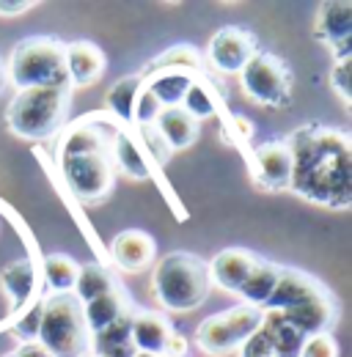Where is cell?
Here are the masks:
<instances>
[{
  "label": "cell",
  "instance_id": "obj_25",
  "mask_svg": "<svg viewBox=\"0 0 352 357\" xmlns=\"http://www.w3.org/2000/svg\"><path fill=\"white\" fill-rule=\"evenodd\" d=\"M116 286H119V280H116V275H113L110 269L91 261V264H80L72 294H75V300L83 305V303L94 300V297H99V294L113 291Z\"/></svg>",
  "mask_w": 352,
  "mask_h": 357
},
{
  "label": "cell",
  "instance_id": "obj_39",
  "mask_svg": "<svg viewBox=\"0 0 352 357\" xmlns=\"http://www.w3.org/2000/svg\"><path fill=\"white\" fill-rule=\"evenodd\" d=\"M86 357H99V355H86Z\"/></svg>",
  "mask_w": 352,
  "mask_h": 357
},
{
  "label": "cell",
  "instance_id": "obj_10",
  "mask_svg": "<svg viewBox=\"0 0 352 357\" xmlns=\"http://www.w3.org/2000/svg\"><path fill=\"white\" fill-rule=\"evenodd\" d=\"M251 168H254V181L262 190H270V192L289 190L292 151H289L286 140H267L262 146H256L254 157H251Z\"/></svg>",
  "mask_w": 352,
  "mask_h": 357
},
{
  "label": "cell",
  "instance_id": "obj_7",
  "mask_svg": "<svg viewBox=\"0 0 352 357\" xmlns=\"http://www.w3.org/2000/svg\"><path fill=\"white\" fill-rule=\"evenodd\" d=\"M262 324V311L251 305H234L228 311H220L204 319L196 330V344L210 357H226L237 352L248 335L256 333Z\"/></svg>",
  "mask_w": 352,
  "mask_h": 357
},
{
  "label": "cell",
  "instance_id": "obj_28",
  "mask_svg": "<svg viewBox=\"0 0 352 357\" xmlns=\"http://www.w3.org/2000/svg\"><path fill=\"white\" fill-rule=\"evenodd\" d=\"M44 283L50 286L52 294H72L75 289V280H78V269L80 264L66 256V253H52L44 259Z\"/></svg>",
  "mask_w": 352,
  "mask_h": 357
},
{
  "label": "cell",
  "instance_id": "obj_11",
  "mask_svg": "<svg viewBox=\"0 0 352 357\" xmlns=\"http://www.w3.org/2000/svg\"><path fill=\"white\" fill-rule=\"evenodd\" d=\"M322 294H330V289L322 280H316L314 275H308L303 269L281 267L278 286H275L264 311H286V308H295V305L308 303L314 297H322Z\"/></svg>",
  "mask_w": 352,
  "mask_h": 357
},
{
  "label": "cell",
  "instance_id": "obj_19",
  "mask_svg": "<svg viewBox=\"0 0 352 357\" xmlns=\"http://www.w3.org/2000/svg\"><path fill=\"white\" fill-rule=\"evenodd\" d=\"M113 165L116 171H124L130 178H149L152 176V160L149 154L143 151L138 135L132 132V127H119L113 135Z\"/></svg>",
  "mask_w": 352,
  "mask_h": 357
},
{
  "label": "cell",
  "instance_id": "obj_1",
  "mask_svg": "<svg viewBox=\"0 0 352 357\" xmlns=\"http://www.w3.org/2000/svg\"><path fill=\"white\" fill-rule=\"evenodd\" d=\"M292 151V184L311 204L347 212L352 204V165H350V135L325 127L306 124L286 140Z\"/></svg>",
  "mask_w": 352,
  "mask_h": 357
},
{
  "label": "cell",
  "instance_id": "obj_22",
  "mask_svg": "<svg viewBox=\"0 0 352 357\" xmlns=\"http://www.w3.org/2000/svg\"><path fill=\"white\" fill-rule=\"evenodd\" d=\"M278 275H281L278 264H270L267 259H259L254 264V269L248 272L245 283L240 286V291H237V297L242 300V305H251V308L264 311L267 303H270V297H272V291H275V286H278Z\"/></svg>",
  "mask_w": 352,
  "mask_h": 357
},
{
  "label": "cell",
  "instance_id": "obj_17",
  "mask_svg": "<svg viewBox=\"0 0 352 357\" xmlns=\"http://www.w3.org/2000/svg\"><path fill=\"white\" fill-rule=\"evenodd\" d=\"M110 253H113V264L122 272H143L154 261L157 245H154V239L146 231L130 228V231H122L113 239Z\"/></svg>",
  "mask_w": 352,
  "mask_h": 357
},
{
  "label": "cell",
  "instance_id": "obj_21",
  "mask_svg": "<svg viewBox=\"0 0 352 357\" xmlns=\"http://www.w3.org/2000/svg\"><path fill=\"white\" fill-rule=\"evenodd\" d=\"M130 311V297H127V291L122 286H116L113 291L99 294V297L83 303V319H86V327L91 335L102 333L105 327H110L113 321H119L124 313Z\"/></svg>",
  "mask_w": 352,
  "mask_h": 357
},
{
  "label": "cell",
  "instance_id": "obj_30",
  "mask_svg": "<svg viewBox=\"0 0 352 357\" xmlns=\"http://www.w3.org/2000/svg\"><path fill=\"white\" fill-rule=\"evenodd\" d=\"M160 113H163V105L154 99L152 91H146V86H140L135 107H132V127H152Z\"/></svg>",
  "mask_w": 352,
  "mask_h": 357
},
{
  "label": "cell",
  "instance_id": "obj_12",
  "mask_svg": "<svg viewBox=\"0 0 352 357\" xmlns=\"http://www.w3.org/2000/svg\"><path fill=\"white\" fill-rule=\"evenodd\" d=\"M281 313H284L286 324H292L306 338H311V335H328L336 327V321H339V305H336L333 291L322 294V297H314L308 303H300L295 308H286V311Z\"/></svg>",
  "mask_w": 352,
  "mask_h": 357
},
{
  "label": "cell",
  "instance_id": "obj_37",
  "mask_svg": "<svg viewBox=\"0 0 352 357\" xmlns=\"http://www.w3.org/2000/svg\"><path fill=\"white\" fill-rule=\"evenodd\" d=\"M6 63H3V58H0V93H3V89H6Z\"/></svg>",
  "mask_w": 352,
  "mask_h": 357
},
{
  "label": "cell",
  "instance_id": "obj_24",
  "mask_svg": "<svg viewBox=\"0 0 352 357\" xmlns=\"http://www.w3.org/2000/svg\"><path fill=\"white\" fill-rule=\"evenodd\" d=\"M262 321L272 335V357H300L306 335H300L292 324H286L281 311H262Z\"/></svg>",
  "mask_w": 352,
  "mask_h": 357
},
{
  "label": "cell",
  "instance_id": "obj_8",
  "mask_svg": "<svg viewBox=\"0 0 352 357\" xmlns=\"http://www.w3.org/2000/svg\"><path fill=\"white\" fill-rule=\"evenodd\" d=\"M245 96L262 107H284L292 93V69L272 52H256L240 72Z\"/></svg>",
  "mask_w": 352,
  "mask_h": 357
},
{
  "label": "cell",
  "instance_id": "obj_38",
  "mask_svg": "<svg viewBox=\"0 0 352 357\" xmlns=\"http://www.w3.org/2000/svg\"><path fill=\"white\" fill-rule=\"evenodd\" d=\"M132 357H154V355H146V352H135Z\"/></svg>",
  "mask_w": 352,
  "mask_h": 357
},
{
  "label": "cell",
  "instance_id": "obj_23",
  "mask_svg": "<svg viewBox=\"0 0 352 357\" xmlns=\"http://www.w3.org/2000/svg\"><path fill=\"white\" fill-rule=\"evenodd\" d=\"M140 86H143L140 75H127L119 83H113V89L105 93V107L119 121V127H132V107H135Z\"/></svg>",
  "mask_w": 352,
  "mask_h": 357
},
{
  "label": "cell",
  "instance_id": "obj_29",
  "mask_svg": "<svg viewBox=\"0 0 352 357\" xmlns=\"http://www.w3.org/2000/svg\"><path fill=\"white\" fill-rule=\"evenodd\" d=\"M160 66H184V69H193V72H201V52L190 45H179L166 50L163 55L152 58L149 69H160Z\"/></svg>",
  "mask_w": 352,
  "mask_h": 357
},
{
  "label": "cell",
  "instance_id": "obj_31",
  "mask_svg": "<svg viewBox=\"0 0 352 357\" xmlns=\"http://www.w3.org/2000/svg\"><path fill=\"white\" fill-rule=\"evenodd\" d=\"M237 357H272V335L264 321L256 327L254 335H248L242 341V347L237 349Z\"/></svg>",
  "mask_w": 352,
  "mask_h": 357
},
{
  "label": "cell",
  "instance_id": "obj_5",
  "mask_svg": "<svg viewBox=\"0 0 352 357\" xmlns=\"http://www.w3.org/2000/svg\"><path fill=\"white\" fill-rule=\"evenodd\" d=\"M36 341L50 357L91 355V333L83 319V305L75 294H52L42 300Z\"/></svg>",
  "mask_w": 352,
  "mask_h": 357
},
{
  "label": "cell",
  "instance_id": "obj_15",
  "mask_svg": "<svg viewBox=\"0 0 352 357\" xmlns=\"http://www.w3.org/2000/svg\"><path fill=\"white\" fill-rule=\"evenodd\" d=\"M256 261H259V256L245 250V248H226V250H220L218 256L207 264L210 286H218V289L228 291V294H237Z\"/></svg>",
  "mask_w": 352,
  "mask_h": 357
},
{
  "label": "cell",
  "instance_id": "obj_36",
  "mask_svg": "<svg viewBox=\"0 0 352 357\" xmlns=\"http://www.w3.org/2000/svg\"><path fill=\"white\" fill-rule=\"evenodd\" d=\"M3 357H50V355L44 352L39 341H31V344H20L14 352H8V355H3Z\"/></svg>",
  "mask_w": 352,
  "mask_h": 357
},
{
  "label": "cell",
  "instance_id": "obj_27",
  "mask_svg": "<svg viewBox=\"0 0 352 357\" xmlns=\"http://www.w3.org/2000/svg\"><path fill=\"white\" fill-rule=\"evenodd\" d=\"M182 110H187L198 124L207 121V119H212V116H218L220 91L212 86V80L198 77V80L190 86V91H187V96H184V102H182Z\"/></svg>",
  "mask_w": 352,
  "mask_h": 357
},
{
  "label": "cell",
  "instance_id": "obj_34",
  "mask_svg": "<svg viewBox=\"0 0 352 357\" xmlns=\"http://www.w3.org/2000/svg\"><path fill=\"white\" fill-rule=\"evenodd\" d=\"M39 316H42V303H34V311L25 313V316L14 324V335H17L22 344L36 341V335H39Z\"/></svg>",
  "mask_w": 352,
  "mask_h": 357
},
{
  "label": "cell",
  "instance_id": "obj_20",
  "mask_svg": "<svg viewBox=\"0 0 352 357\" xmlns=\"http://www.w3.org/2000/svg\"><path fill=\"white\" fill-rule=\"evenodd\" d=\"M154 130L160 132L163 143L174 154V151H182V149H190L198 140L201 124L182 107H163V113L154 121Z\"/></svg>",
  "mask_w": 352,
  "mask_h": 357
},
{
  "label": "cell",
  "instance_id": "obj_33",
  "mask_svg": "<svg viewBox=\"0 0 352 357\" xmlns=\"http://www.w3.org/2000/svg\"><path fill=\"white\" fill-rule=\"evenodd\" d=\"M300 357H339V344L330 333L328 335H311L300 349Z\"/></svg>",
  "mask_w": 352,
  "mask_h": 357
},
{
  "label": "cell",
  "instance_id": "obj_16",
  "mask_svg": "<svg viewBox=\"0 0 352 357\" xmlns=\"http://www.w3.org/2000/svg\"><path fill=\"white\" fill-rule=\"evenodd\" d=\"M176 330L171 321L157 311H132L130 324V341L135 352H146V355L163 357L168 349V341Z\"/></svg>",
  "mask_w": 352,
  "mask_h": 357
},
{
  "label": "cell",
  "instance_id": "obj_35",
  "mask_svg": "<svg viewBox=\"0 0 352 357\" xmlns=\"http://www.w3.org/2000/svg\"><path fill=\"white\" fill-rule=\"evenodd\" d=\"M36 3L31 0H0V17H20V14H28Z\"/></svg>",
  "mask_w": 352,
  "mask_h": 357
},
{
  "label": "cell",
  "instance_id": "obj_6",
  "mask_svg": "<svg viewBox=\"0 0 352 357\" xmlns=\"http://www.w3.org/2000/svg\"><path fill=\"white\" fill-rule=\"evenodd\" d=\"M113 149V146H110ZM110 149L58 154V171L66 181L69 192L83 204H99L113 192L116 165Z\"/></svg>",
  "mask_w": 352,
  "mask_h": 357
},
{
  "label": "cell",
  "instance_id": "obj_3",
  "mask_svg": "<svg viewBox=\"0 0 352 357\" xmlns=\"http://www.w3.org/2000/svg\"><path fill=\"white\" fill-rule=\"evenodd\" d=\"M6 80L17 91L69 86L66 42L55 36H28L17 42L6 61Z\"/></svg>",
  "mask_w": 352,
  "mask_h": 357
},
{
  "label": "cell",
  "instance_id": "obj_4",
  "mask_svg": "<svg viewBox=\"0 0 352 357\" xmlns=\"http://www.w3.org/2000/svg\"><path fill=\"white\" fill-rule=\"evenodd\" d=\"M72 107V89H25L17 91L6 110L8 130L22 140H47L58 132Z\"/></svg>",
  "mask_w": 352,
  "mask_h": 357
},
{
  "label": "cell",
  "instance_id": "obj_40",
  "mask_svg": "<svg viewBox=\"0 0 352 357\" xmlns=\"http://www.w3.org/2000/svg\"><path fill=\"white\" fill-rule=\"evenodd\" d=\"M163 357H171V355H163Z\"/></svg>",
  "mask_w": 352,
  "mask_h": 357
},
{
  "label": "cell",
  "instance_id": "obj_26",
  "mask_svg": "<svg viewBox=\"0 0 352 357\" xmlns=\"http://www.w3.org/2000/svg\"><path fill=\"white\" fill-rule=\"evenodd\" d=\"M0 280H3L6 294L11 297V305H22V303H28L31 294H34V286H36V269H34V261H28V259H17V261H11L8 267L3 269Z\"/></svg>",
  "mask_w": 352,
  "mask_h": 357
},
{
  "label": "cell",
  "instance_id": "obj_2",
  "mask_svg": "<svg viewBox=\"0 0 352 357\" xmlns=\"http://www.w3.org/2000/svg\"><path fill=\"white\" fill-rule=\"evenodd\" d=\"M210 289L212 286L207 261L187 250H174L163 256L152 272V297L166 311H196L210 297Z\"/></svg>",
  "mask_w": 352,
  "mask_h": 357
},
{
  "label": "cell",
  "instance_id": "obj_13",
  "mask_svg": "<svg viewBox=\"0 0 352 357\" xmlns=\"http://www.w3.org/2000/svg\"><path fill=\"white\" fill-rule=\"evenodd\" d=\"M140 77L146 91H152L163 107H182L190 86L198 77H204V72H193L184 66H160V69H146Z\"/></svg>",
  "mask_w": 352,
  "mask_h": 357
},
{
  "label": "cell",
  "instance_id": "obj_9",
  "mask_svg": "<svg viewBox=\"0 0 352 357\" xmlns=\"http://www.w3.org/2000/svg\"><path fill=\"white\" fill-rule=\"evenodd\" d=\"M256 52H259L256 36L251 31L237 28V25H226V28L212 33V39L207 45V61L220 75H240Z\"/></svg>",
  "mask_w": 352,
  "mask_h": 357
},
{
  "label": "cell",
  "instance_id": "obj_18",
  "mask_svg": "<svg viewBox=\"0 0 352 357\" xmlns=\"http://www.w3.org/2000/svg\"><path fill=\"white\" fill-rule=\"evenodd\" d=\"M105 52L94 42H69L66 45V75L69 86H91L105 75Z\"/></svg>",
  "mask_w": 352,
  "mask_h": 357
},
{
  "label": "cell",
  "instance_id": "obj_14",
  "mask_svg": "<svg viewBox=\"0 0 352 357\" xmlns=\"http://www.w3.org/2000/svg\"><path fill=\"white\" fill-rule=\"evenodd\" d=\"M314 31L322 42L333 47L336 58L350 55V39H352V6L347 0H330L316 8V22Z\"/></svg>",
  "mask_w": 352,
  "mask_h": 357
},
{
  "label": "cell",
  "instance_id": "obj_32",
  "mask_svg": "<svg viewBox=\"0 0 352 357\" xmlns=\"http://www.w3.org/2000/svg\"><path fill=\"white\" fill-rule=\"evenodd\" d=\"M330 86L333 91H339V96L350 105L352 96V58L344 55V58H336L333 69H330Z\"/></svg>",
  "mask_w": 352,
  "mask_h": 357
}]
</instances>
